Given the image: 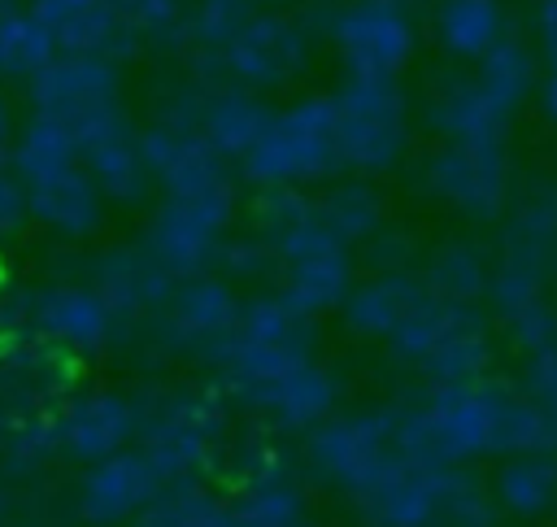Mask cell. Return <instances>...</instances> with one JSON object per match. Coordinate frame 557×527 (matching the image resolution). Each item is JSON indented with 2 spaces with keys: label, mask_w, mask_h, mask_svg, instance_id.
Wrapping results in <instances>:
<instances>
[{
  "label": "cell",
  "mask_w": 557,
  "mask_h": 527,
  "mask_svg": "<svg viewBox=\"0 0 557 527\" xmlns=\"http://www.w3.org/2000/svg\"><path fill=\"white\" fill-rule=\"evenodd\" d=\"M87 283L100 292V301L113 309L117 322H131V318H144V314H161L165 301L178 287V279L144 244H126V248L100 253Z\"/></svg>",
  "instance_id": "44dd1931"
},
{
  "label": "cell",
  "mask_w": 557,
  "mask_h": 527,
  "mask_svg": "<svg viewBox=\"0 0 557 527\" xmlns=\"http://www.w3.org/2000/svg\"><path fill=\"white\" fill-rule=\"evenodd\" d=\"M422 296H426L422 274H413V270H379L366 283H352V292H348L339 314H344V327L352 335L387 344Z\"/></svg>",
  "instance_id": "484cf974"
},
{
  "label": "cell",
  "mask_w": 557,
  "mask_h": 527,
  "mask_svg": "<svg viewBox=\"0 0 557 527\" xmlns=\"http://www.w3.org/2000/svg\"><path fill=\"white\" fill-rule=\"evenodd\" d=\"M78 139V166L91 174V183L104 192V200L117 205H139L152 187L144 148H139V126H131L126 109L109 113L104 122L87 126Z\"/></svg>",
  "instance_id": "ffe728a7"
},
{
  "label": "cell",
  "mask_w": 557,
  "mask_h": 527,
  "mask_svg": "<svg viewBox=\"0 0 557 527\" xmlns=\"http://www.w3.org/2000/svg\"><path fill=\"white\" fill-rule=\"evenodd\" d=\"M326 4H348V0H326Z\"/></svg>",
  "instance_id": "816d5d0a"
},
{
  "label": "cell",
  "mask_w": 557,
  "mask_h": 527,
  "mask_svg": "<svg viewBox=\"0 0 557 527\" xmlns=\"http://www.w3.org/2000/svg\"><path fill=\"white\" fill-rule=\"evenodd\" d=\"M239 309H244V301L231 287V279L196 274V279H178V287L165 301V309L157 314V322H161L165 344L209 357V361H222V353L235 335Z\"/></svg>",
  "instance_id": "e0dca14e"
},
{
  "label": "cell",
  "mask_w": 557,
  "mask_h": 527,
  "mask_svg": "<svg viewBox=\"0 0 557 527\" xmlns=\"http://www.w3.org/2000/svg\"><path fill=\"white\" fill-rule=\"evenodd\" d=\"M492 492L500 514L544 518L557 510V453H522L505 457L492 475Z\"/></svg>",
  "instance_id": "1f68e13d"
},
{
  "label": "cell",
  "mask_w": 557,
  "mask_h": 527,
  "mask_svg": "<svg viewBox=\"0 0 557 527\" xmlns=\"http://www.w3.org/2000/svg\"><path fill=\"white\" fill-rule=\"evenodd\" d=\"M522 392L535 396L540 405L557 409V344L544 348V353H535V357H527V366H522Z\"/></svg>",
  "instance_id": "7bdbcfd3"
},
{
  "label": "cell",
  "mask_w": 557,
  "mask_h": 527,
  "mask_svg": "<svg viewBox=\"0 0 557 527\" xmlns=\"http://www.w3.org/2000/svg\"><path fill=\"white\" fill-rule=\"evenodd\" d=\"M144 431V405L117 388H91L78 392L57 418H52V436H57V453L78 462V466H96L122 449H135Z\"/></svg>",
  "instance_id": "9a60e30c"
},
{
  "label": "cell",
  "mask_w": 557,
  "mask_h": 527,
  "mask_svg": "<svg viewBox=\"0 0 557 527\" xmlns=\"http://www.w3.org/2000/svg\"><path fill=\"white\" fill-rule=\"evenodd\" d=\"M396 4H405V9H413V4H435V0H396Z\"/></svg>",
  "instance_id": "c3c4849f"
},
{
  "label": "cell",
  "mask_w": 557,
  "mask_h": 527,
  "mask_svg": "<svg viewBox=\"0 0 557 527\" xmlns=\"http://www.w3.org/2000/svg\"><path fill=\"white\" fill-rule=\"evenodd\" d=\"M392 357L418 370L431 388L487 379L492 366V331L474 305H453L440 296H422L409 318L387 340Z\"/></svg>",
  "instance_id": "3957f363"
},
{
  "label": "cell",
  "mask_w": 557,
  "mask_h": 527,
  "mask_svg": "<svg viewBox=\"0 0 557 527\" xmlns=\"http://www.w3.org/2000/svg\"><path fill=\"white\" fill-rule=\"evenodd\" d=\"M30 222V205H26V187L13 170H0V248L13 244Z\"/></svg>",
  "instance_id": "b9f144b4"
},
{
  "label": "cell",
  "mask_w": 557,
  "mask_h": 527,
  "mask_svg": "<svg viewBox=\"0 0 557 527\" xmlns=\"http://www.w3.org/2000/svg\"><path fill=\"white\" fill-rule=\"evenodd\" d=\"M9 13H17V0H0V17H9Z\"/></svg>",
  "instance_id": "7dc6e473"
},
{
  "label": "cell",
  "mask_w": 557,
  "mask_h": 527,
  "mask_svg": "<svg viewBox=\"0 0 557 527\" xmlns=\"http://www.w3.org/2000/svg\"><path fill=\"white\" fill-rule=\"evenodd\" d=\"M335 96L339 161L357 179L387 174L409 144V96L387 78H344Z\"/></svg>",
  "instance_id": "5b68a950"
},
{
  "label": "cell",
  "mask_w": 557,
  "mask_h": 527,
  "mask_svg": "<svg viewBox=\"0 0 557 527\" xmlns=\"http://www.w3.org/2000/svg\"><path fill=\"white\" fill-rule=\"evenodd\" d=\"M57 48L48 39V30L35 22L30 9H17L9 17H0V65H4V78H22L30 83L44 65H52Z\"/></svg>",
  "instance_id": "f35d334b"
},
{
  "label": "cell",
  "mask_w": 557,
  "mask_h": 527,
  "mask_svg": "<svg viewBox=\"0 0 557 527\" xmlns=\"http://www.w3.org/2000/svg\"><path fill=\"white\" fill-rule=\"evenodd\" d=\"M222 279H261V274H278V257L261 235H226L222 253H218Z\"/></svg>",
  "instance_id": "60d3db41"
},
{
  "label": "cell",
  "mask_w": 557,
  "mask_h": 527,
  "mask_svg": "<svg viewBox=\"0 0 557 527\" xmlns=\"http://www.w3.org/2000/svg\"><path fill=\"white\" fill-rule=\"evenodd\" d=\"M131 527H239L231 514V501L209 492L200 479L170 483Z\"/></svg>",
  "instance_id": "8d00e7d4"
},
{
  "label": "cell",
  "mask_w": 557,
  "mask_h": 527,
  "mask_svg": "<svg viewBox=\"0 0 557 527\" xmlns=\"http://www.w3.org/2000/svg\"><path fill=\"white\" fill-rule=\"evenodd\" d=\"M122 35H131L135 44H152V48H170L183 44V22L191 0H113Z\"/></svg>",
  "instance_id": "ab89813d"
},
{
  "label": "cell",
  "mask_w": 557,
  "mask_h": 527,
  "mask_svg": "<svg viewBox=\"0 0 557 527\" xmlns=\"http://www.w3.org/2000/svg\"><path fill=\"white\" fill-rule=\"evenodd\" d=\"M4 431H9V427H4V418H0V449H4Z\"/></svg>",
  "instance_id": "681fc988"
},
{
  "label": "cell",
  "mask_w": 557,
  "mask_h": 527,
  "mask_svg": "<svg viewBox=\"0 0 557 527\" xmlns=\"http://www.w3.org/2000/svg\"><path fill=\"white\" fill-rule=\"evenodd\" d=\"M26 205H30V222L44 226L57 240H91L104 226V192L91 183V174L83 166L61 170L44 183L26 187Z\"/></svg>",
  "instance_id": "cb8c5ba5"
},
{
  "label": "cell",
  "mask_w": 557,
  "mask_h": 527,
  "mask_svg": "<svg viewBox=\"0 0 557 527\" xmlns=\"http://www.w3.org/2000/svg\"><path fill=\"white\" fill-rule=\"evenodd\" d=\"M257 4H287V0H257Z\"/></svg>",
  "instance_id": "f907efd6"
},
{
  "label": "cell",
  "mask_w": 557,
  "mask_h": 527,
  "mask_svg": "<svg viewBox=\"0 0 557 527\" xmlns=\"http://www.w3.org/2000/svg\"><path fill=\"white\" fill-rule=\"evenodd\" d=\"M239 174L252 187H309L344 174L335 139V96L313 91L274 109L270 126L239 161Z\"/></svg>",
  "instance_id": "7a4b0ae2"
},
{
  "label": "cell",
  "mask_w": 557,
  "mask_h": 527,
  "mask_svg": "<svg viewBox=\"0 0 557 527\" xmlns=\"http://www.w3.org/2000/svg\"><path fill=\"white\" fill-rule=\"evenodd\" d=\"M318 213L322 222L352 248V244H370L383 226H387V196L370 183V179H335L322 196H318Z\"/></svg>",
  "instance_id": "e575fe53"
},
{
  "label": "cell",
  "mask_w": 557,
  "mask_h": 527,
  "mask_svg": "<svg viewBox=\"0 0 557 527\" xmlns=\"http://www.w3.org/2000/svg\"><path fill=\"white\" fill-rule=\"evenodd\" d=\"M509 396L513 388L492 375L431 388L413 409H400V444L426 466H470L479 457H500Z\"/></svg>",
  "instance_id": "6da1fadb"
},
{
  "label": "cell",
  "mask_w": 557,
  "mask_h": 527,
  "mask_svg": "<svg viewBox=\"0 0 557 527\" xmlns=\"http://www.w3.org/2000/svg\"><path fill=\"white\" fill-rule=\"evenodd\" d=\"M165 488V470L135 444L96 466H83L74 483V518L87 527H131Z\"/></svg>",
  "instance_id": "5bb4252c"
},
{
  "label": "cell",
  "mask_w": 557,
  "mask_h": 527,
  "mask_svg": "<svg viewBox=\"0 0 557 527\" xmlns=\"http://www.w3.org/2000/svg\"><path fill=\"white\" fill-rule=\"evenodd\" d=\"M274 257H278V296L292 309H300L305 318L344 309L352 292V248L322 222L318 209L274 244Z\"/></svg>",
  "instance_id": "9c48e42d"
},
{
  "label": "cell",
  "mask_w": 557,
  "mask_h": 527,
  "mask_svg": "<svg viewBox=\"0 0 557 527\" xmlns=\"http://www.w3.org/2000/svg\"><path fill=\"white\" fill-rule=\"evenodd\" d=\"M300 527H318V523H300Z\"/></svg>",
  "instance_id": "f5cc1de1"
},
{
  "label": "cell",
  "mask_w": 557,
  "mask_h": 527,
  "mask_svg": "<svg viewBox=\"0 0 557 527\" xmlns=\"http://www.w3.org/2000/svg\"><path fill=\"white\" fill-rule=\"evenodd\" d=\"M422 118L444 144H505L509 118L492 109L470 70H440L426 78Z\"/></svg>",
  "instance_id": "7402d4cb"
},
{
  "label": "cell",
  "mask_w": 557,
  "mask_h": 527,
  "mask_svg": "<svg viewBox=\"0 0 557 527\" xmlns=\"http://www.w3.org/2000/svg\"><path fill=\"white\" fill-rule=\"evenodd\" d=\"M257 17V0H191L183 22V48L191 52V78L200 87H222V57Z\"/></svg>",
  "instance_id": "83f0119b"
},
{
  "label": "cell",
  "mask_w": 557,
  "mask_h": 527,
  "mask_svg": "<svg viewBox=\"0 0 557 527\" xmlns=\"http://www.w3.org/2000/svg\"><path fill=\"white\" fill-rule=\"evenodd\" d=\"M540 109H544V118L557 126V65H548V74L540 78Z\"/></svg>",
  "instance_id": "bcb514c9"
},
{
  "label": "cell",
  "mask_w": 557,
  "mask_h": 527,
  "mask_svg": "<svg viewBox=\"0 0 557 527\" xmlns=\"http://www.w3.org/2000/svg\"><path fill=\"white\" fill-rule=\"evenodd\" d=\"M26 322L52 353H96L117 331L113 309L91 283H48L30 296Z\"/></svg>",
  "instance_id": "ac0fdd59"
},
{
  "label": "cell",
  "mask_w": 557,
  "mask_h": 527,
  "mask_svg": "<svg viewBox=\"0 0 557 527\" xmlns=\"http://www.w3.org/2000/svg\"><path fill=\"white\" fill-rule=\"evenodd\" d=\"M422 283L431 296L453 305H479L492 283V261L474 240H444L422 261Z\"/></svg>",
  "instance_id": "d6a6232c"
},
{
  "label": "cell",
  "mask_w": 557,
  "mask_h": 527,
  "mask_svg": "<svg viewBox=\"0 0 557 527\" xmlns=\"http://www.w3.org/2000/svg\"><path fill=\"white\" fill-rule=\"evenodd\" d=\"M496 261L531 270L540 279L557 274V187H535L509 209Z\"/></svg>",
  "instance_id": "f1b7e54d"
},
{
  "label": "cell",
  "mask_w": 557,
  "mask_h": 527,
  "mask_svg": "<svg viewBox=\"0 0 557 527\" xmlns=\"http://www.w3.org/2000/svg\"><path fill=\"white\" fill-rule=\"evenodd\" d=\"M531 35L548 65H557V0H535L531 9Z\"/></svg>",
  "instance_id": "ee69618b"
},
{
  "label": "cell",
  "mask_w": 557,
  "mask_h": 527,
  "mask_svg": "<svg viewBox=\"0 0 557 527\" xmlns=\"http://www.w3.org/2000/svg\"><path fill=\"white\" fill-rule=\"evenodd\" d=\"M440 527H500L492 479L474 475L470 466H448L440 492Z\"/></svg>",
  "instance_id": "74e56055"
},
{
  "label": "cell",
  "mask_w": 557,
  "mask_h": 527,
  "mask_svg": "<svg viewBox=\"0 0 557 527\" xmlns=\"http://www.w3.org/2000/svg\"><path fill=\"white\" fill-rule=\"evenodd\" d=\"M444 470L448 466H426L405 453L348 505L366 527H440Z\"/></svg>",
  "instance_id": "d6986e66"
},
{
  "label": "cell",
  "mask_w": 557,
  "mask_h": 527,
  "mask_svg": "<svg viewBox=\"0 0 557 527\" xmlns=\"http://www.w3.org/2000/svg\"><path fill=\"white\" fill-rule=\"evenodd\" d=\"M78 166V139L74 131H65L61 122L52 118H26V126L17 131V144H13V157H9V170L22 179V187L30 183H44L61 170H74Z\"/></svg>",
  "instance_id": "d590c367"
},
{
  "label": "cell",
  "mask_w": 557,
  "mask_h": 527,
  "mask_svg": "<svg viewBox=\"0 0 557 527\" xmlns=\"http://www.w3.org/2000/svg\"><path fill=\"white\" fill-rule=\"evenodd\" d=\"M231 514L239 527H300L305 518V492L283 466H257L239 479L231 497Z\"/></svg>",
  "instance_id": "4dcf8cb0"
},
{
  "label": "cell",
  "mask_w": 557,
  "mask_h": 527,
  "mask_svg": "<svg viewBox=\"0 0 557 527\" xmlns=\"http://www.w3.org/2000/svg\"><path fill=\"white\" fill-rule=\"evenodd\" d=\"M0 78H4V65H0Z\"/></svg>",
  "instance_id": "db71d44e"
},
{
  "label": "cell",
  "mask_w": 557,
  "mask_h": 527,
  "mask_svg": "<svg viewBox=\"0 0 557 527\" xmlns=\"http://www.w3.org/2000/svg\"><path fill=\"white\" fill-rule=\"evenodd\" d=\"M235 213H239V192L235 196H161L157 209L148 213L139 244L174 279L213 274Z\"/></svg>",
  "instance_id": "ba28073f"
},
{
  "label": "cell",
  "mask_w": 557,
  "mask_h": 527,
  "mask_svg": "<svg viewBox=\"0 0 557 527\" xmlns=\"http://www.w3.org/2000/svg\"><path fill=\"white\" fill-rule=\"evenodd\" d=\"M335 401H339V379L318 357L292 366L287 375H278L265 388H257V392L244 396V405H252L261 418H270L283 431H300V436H309L313 427H322L335 414Z\"/></svg>",
  "instance_id": "603a6c76"
},
{
  "label": "cell",
  "mask_w": 557,
  "mask_h": 527,
  "mask_svg": "<svg viewBox=\"0 0 557 527\" xmlns=\"http://www.w3.org/2000/svg\"><path fill=\"white\" fill-rule=\"evenodd\" d=\"M474 83L479 91L492 100V109L500 118H513L531 91H540V65H535V48L522 44L518 35H509L505 44H496L479 65H474Z\"/></svg>",
  "instance_id": "836d02e7"
},
{
  "label": "cell",
  "mask_w": 557,
  "mask_h": 527,
  "mask_svg": "<svg viewBox=\"0 0 557 527\" xmlns=\"http://www.w3.org/2000/svg\"><path fill=\"white\" fill-rule=\"evenodd\" d=\"M218 431H222L218 401L205 392H178L144 409L139 449L165 470L170 483H187V479H200V470L213 462Z\"/></svg>",
  "instance_id": "7c38bea8"
},
{
  "label": "cell",
  "mask_w": 557,
  "mask_h": 527,
  "mask_svg": "<svg viewBox=\"0 0 557 527\" xmlns=\"http://www.w3.org/2000/svg\"><path fill=\"white\" fill-rule=\"evenodd\" d=\"M26 100L35 118H52L65 131L83 135L87 126L104 122L109 113L122 109V78L109 57H52L30 83Z\"/></svg>",
  "instance_id": "8fae6325"
},
{
  "label": "cell",
  "mask_w": 557,
  "mask_h": 527,
  "mask_svg": "<svg viewBox=\"0 0 557 527\" xmlns=\"http://www.w3.org/2000/svg\"><path fill=\"white\" fill-rule=\"evenodd\" d=\"M431 30L453 61L479 65L496 44L509 39V13L505 0H435Z\"/></svg>",
  "instance_id": "f546056e"
},
{
  "label": "cell",
  "mask_w": 557,
  "mask_h": 527,
  "mask_svg": "<svg viewBox=\"0 0 557 527\" xmlns=\"http://www.w3.org/2000/svg\"><path fill=\"white\" fill-rule=\"evenodd\" d=\"M326 39L344 65V78H387L400 74L418 57V26L413 13L396 0H348L331 13Z\"/></svg>",
  "instance_id": "52a82bcc"
},
{
  "label": "cell",
  "mask_w": 557,
  "mask_h": 527,
  "mask_svg": "<svg viewBox=\"0 0 557 527\" xmlns=\"http://www.w3.org/2000/svg\"><path fill=\"white\" fill-rule=\"evenodd\" d=\"M139 148L161 196H235L231 161L218 157L196 126L148 122L139 126Z\"/></svg>",
  "instance_id": "2e32d148"
},
{
  "label": "cell",
  "mask_w": 557,
  "mask_h": 527,
  "mask_svg": "<svg viewBox=\"0 0 557 527\" xmlns=\"http://www.w3.org/2000/svg\"><path fill=\"white\" fill-rule=\"evenodd\" d=\"M396 457H405L400 444V409H357V414H331L322 427L305 436V462L309 470L344 492L348 501L366 492Z\"/></svg>",
  "instance_id": "8992f818"
},
{
  "label": "cell",
  "mask_w": 557,
  "mask_h": 527,
  "mask_svg": "<svg viewBox=\"0 0 557 527\" xmlns=\"http://www.w3.org/2000/svg\"><path fill=\"white\" fill-rule=\"evenodd\" d=\"M35 22L48 30L61 57H109L122 44L113 0H30Z\"/></svg>",
  "instance_id": "d4e9b609"
},
{
  "label": "cell",
  "mask_w": 557,
  "mask_h": 527,
  "mask_svg": "<svg viewBox=\"0 0 557 527\" xmlns=\"http://www.w3.org/2000/svg\"><path fill=\"white\" fill-rule=\"evenodd\" d=\"M13 144H17V122H13V109H9V100L0 96V170H9Z\"/></svg>",
  "instance_id": "f6af8a7d"
},
{
  "label": "cell",
  "mask_w": 557,
  "mask_h": 527,
  "mask_svg": "<svg viewBox=\"0 0 557 527\" xmlns=\"http://www.w3.org/2000/svg\"><path fill=\"white\" fill-rule=\"evenodd\" d=\"M274 109L248 91V87H235V83H222V87H209L205 91V105H200V118H196V131L205 135V144L226 157V161H244L252 152V144L261 139V131L270 126Z\"/></svg>",
  "instance_id": "4316f807"
},
{
  "label": "cell",
  "mask_w": 557,
  "mask_h": 527,
  "mask_svg": "<svg viewBox=\"0 0 557 527\" xmlns=\"http://www.w3.org/2000/svg\"><path fill=\"white\" fill-rule=\"evenodd\" d=\"M313 39L296 13H257L222 57V78L257 96L292 87L309 65Z\"/></svg>",
  "instance_id": "4fadbf2b"
},
{
  "label": "cell",
  "mask_w": 557,
  "mask_h": 527,
  "mask_svg": "<svg viewBox=\"0 0 557 527\" xmlns=\"http://www.w3.org/2000/svg\"><path fill=\"white\" fill-rule=\"evenodd\" d=\"M422 187L461 218L492 222L509 209V152L505 144H444L422 161Z\"/></svg>",
  "instance_id": "30bf717a"
},
{
  "label": "cell",
  "mask_w": 557,
  "mask_h": 527,
  "mask_svg": "<svg viewBox=\"0 0 557 527\" xmlns=\"http://www.w3.org/2000/svg\"><path fill=\"white\" fill-rule=\"evenodd\" d=\"M318 327L313 318H305L300 309H292L278 292L274 296H252L239 309L235 335L222 353V375L226 388L244 401L248 392L265 388L270 379L287 375L300 361H313L318 353Z\"/></svg>",
  "instance_id": "277c9868"
}]
</instances>
